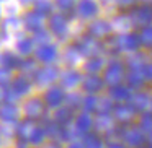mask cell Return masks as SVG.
Instances as JSON below:
<instances>
[{"label":"cell","mask_w":152,"mask_h":148,"mask_svg":"<svg viewBox=\"0 0 152 148\" xmlns=\"http://www.w3.org/2000/svg\"><path fill=\"white\" fill-rule=\"evenodd\" d=\"M44 111H46V104H44V101L39 98L26 99V103H25V106H23L25 116H26V119H31V121H39L44 116Z\"/></svg>","instance_id":"1"},{"label":"cell","mask_w":152,"mask_h":148,"mask_svg":"<svg viewBox=\"0 0 152 148\" xmlns=\"http://www.w3.org/2000/svg\"><path fill=\"white\" fill-rule=\"evenodd\" d=\"M66 99V93L61 86H51L44 93V104L48 108H59Z\"/></svg>","instance_id":"2"},{"label":"cell","mask_w":152,"mask_h":148,"mask_svg":"<svg viewBox=\"0 0 152 148\" xmlns=\"http://www.w3.org/2000/svg\"><path fill=\"white\" fill-rule=\"evenodd\" d=\"M57 77H59V70L56 67H43V69H38V72L34 73V80H36L38 85H49V83L56 82Z\"/></svg>","instance_id":"3"},{"label":"cell","mask_w":152,"mask_h":148,"mask_svg":"<svg viewBox=\"0 0 152 148\" xmlns=\"http://www.w3.org/2000/svg\"><path fill=\"white\" fill-rule=\"evenodd\" d=\"M44 127V130H46V135L51 138L53 142H64V140H67V132H66V127H62V125H59V124H56L54 121H48L46 124L43 125Z\"/></svg>","instance_id":"4"},{"label":"cell","mask_w":152,"mask_h":148,"mask_svg":"<svg viewBox=\"0 0 152 148\" xmlns=\"http://www.w3.org/2000/svg\"><path fill=\"white\" fill-rule=\"evenodd\" d=\"M49 30L57 38H64L67 34V20L64 15L56 13L49 17Z\"/></svg>","instance_id":"5"},{"label":"cell","mask_w":152,"mask_h":148,"mask_svg":"<svg viewBox=\"0 0 152 148\" xmlns=\"http://www.w3.org/2000/svg\"><path fill=\"white\" fill-rule=\"evenodd\" d=\"M123 75H124V69L119 62H111L108 65V69L105 70V82L110 83V85H119V82L123 80Z\"/></svg>","instance_id":"6"},{"label":"cell","mask_w":152,"mask_h":148,"mask_svg":"<svg viewBox=\"0 0 152 148\" xmlns=\"http://www.w3.org/2000/svg\"><path fill=\"white\" fill-rule=\"evenodd\" d=\"M20 119V111L15 106V103H5L0 106V121L8 124H17Z\"/></svg>","instance_id":"7"},{"label":"cell","mask_w":152,"mask_h":148,"mask_svg":"<svg viewBox=\"0 0 152 148\" xmlns=\"http://www.w3.org/2000/svg\"><path fill=\"white\" fill-rule=\"evenodd\" d=\"M56 57H57V49L53 44H41L36 49V59L39 62L51 64L53 60H56Z\"/></svg>","instance_id":"8"},{"label":"cell","mask_w":152,"mask_h":148,"mask_svg":"<svg viewBox=\"0 0 152 148\" xmlns=\"http://www.w3.org/2000/svg\"><path fill=\"white\" fill-rule=\"evenodd\" d=\"M74 119V109L69 108V106H59L56 108V112H54V122L62 127L69 125Z\"/></svg>","instance_id":"9"},{"label":"cell","mask_w":152,"mask_h":148,"mask_svg":"<svg viewBox=\"0 0 152 148\" xmlns=\"http://www.w3.org/2000/svg\"><path fill=\"white\" fill-rule=\"evenodd\" d=\"M23 23L25 28L33 33L43 30V15H39L38 12H30V13H25L23 17Z\"/></svg>","instance_id":"10"},{"label":"cell","mask_w":152,"mask_h":148,"mask_svg":"<svg viewBox=\"0 0 152 148\" xmlns=\"http://www.w3.org/2000/svg\"><path fill=\"white\" fill-rule=\"evenodd\" d=\"M33 129H34V121H31V119H25V121L18 122L17 129H15V135H17L18 140L26 142V143H28Z\"/></svg>","instance_id":"11"},{"label":"cell","mask_w":152,"mask_h":148,"mask_svg":"<svg viewBox=\"0 0 152 148\" xmlns=\"http://www.w3.org/2000/svg\"><path fill=\"white\" fill-rule=\"evenodd\" d=\"M75 47L82 56H95L96 51H98V44L92 38H82L80 41H77Z\"/></svg>","instance_id":"12"},{"label":"cell","mask_w":152,"mask_h":148,"mask_svg":"<svg viewBox=\"0 0 152 148\" xmlns=\"http://www.w3.org/2000/svg\"><path fill=\"white\" fill-rule=\"evenodd\" d=\"M98 13V5L93 0H80L79 2V15L82 18H92Z\"/></svg>","instance_id":"13"},{"label":"cell","mask_w":152,"mask_h":148,"mask_svg":"<svg viewBox=\"0 0 152 148\" xmlns=\"http://www.w3.org/2000/svg\"><path fill=\"white\" fill-rule=\"evenodd\" d=\"M88 31H90V34L95 36V38H103V36H106V34H110L111 26H110V23H106L105 20H96L88 26Z\"/></svg>","instance_id":"14"},{"label":"cell","mask_w":152,"mask_h":148,"mask_svg":"<svg viewBox=\"0 0 152 148\" xmlns=\"http://www.w3.org/2000/svg\"><path fill=\"white\" fill-rule=\"evenodd\" d=\"M46 138H48V135H46V130H44L43 125H34L28 143L34 145V147H39V145H44V140H46Z\"/></svg>","instance_id":"15"},{"label":"cell","mask_w":152,"mask_h":148,"mask_svg":"<svg viewBox=\"0 0 152 148\" xmlns=\"http://www.w3.org/2000/svg\"><path fill=\"white\" fill-rule=\"evenodd\" d=\"M139 44H141V41L136 34H124V36L119 38V46L126 51H136Z\"/></svg>","instance_id":"16"},{"label":"cell","mask_w":152,"mask_h":148,"mask_svg":"<svg viewBox=\"0 0 152 148\" xmlns=\"http://www.w3.org/2000/svg\"><path fill=\"white\" fill-rule=\"evenodd\" d=\"M134 21L137 25H147V23H151L152 21V8L151 7H142V8H139L137 12L134 13Z\"/></svg>","instance_id":"17"},{"label":"cell","mask_w":152,"mask_h":148,"mask_svg":"<svg viewBox=\"0 0 152 148\" xmlns=\"http://www.w3.org/2000/svg\"><path fill=\"white\" fill-rule=\"evenodd\" d=\"M102 86H103V82L98 77H87V78L83 80V90H85L87 93H90V95L100 91Z\"/></svg>","instance_id":"18"},{"label":"cell","mask_w":152,"mask_h":148,"mask_svg":"<svg viewBox=\"0 0 152 148\" xmlns=\"http://www.w3.org/2000/svg\"><path fill=\"white\" fill-rule=\"evenodd\" d=\"M12 88L17 90V91L20 93L21 96L26 95V93L30 91V88H31L30 80H28L26 77H17L15 80H12Z\"/></svg>","instance_id":"19"},{"label":"cell","mask_w":152,"mask_h":148,"mask_svg":"<svg viewBox=\"0 0 152 148\" xmlns=\"http://www.w3.org/2000/svg\"><path fill=\"white\" fill-rule=\"evenodd\" d=\"M92 124H93V121H92V117H90L87 112L85 114H80L79 117L75 119V129L79 132H83V134L92 129Z\"/></svg>","instance_id":"20"},{"label":"cell","mask_w":152,"mask_h":148,"mask_svg":"<svg viewBox=\"0 0 152 148\" xmlns=\"http://www.w3.org/2000/svg\"><path fill=\"white\" fill-rule=\"evenodd\" d=\"M80 82V73L74 72V70H69L62 75V86L64 88H74L75 85H79Z\"/></svg>","instance_id":"21"},{"label":"cell","mask_w":152,"mask_h":148,"mask_svg":"<svg viewBox=\"0 0 152 148\" xmlns=\"http://www.w3.org/2000/svg\"><path fill=\"white\" fill-rule=\"evenodd\" d=\"M103 65H105V62H103L102 57H93L92 56V59H88L85 64V70L90 73H96L103 69Z\"/></svg>","instance_id":"22"},{"label":"cell","mask_w":152,"mask_h":148,"mask_svg":"<svg viewBox=\"0 0 152 148\" xmlns=\"http://www.w3.org/2000/svg\"><path fill=\"white\" fill-rule=\"evenodd\" d=\"M129 96H131V93H129V90L126 88V86H121V85H115L111 88V98L118 99V101H124V99H128Z\"/></svg>","instance_id":"23"},{"label":"cell","mask_w":152,"mask_h":148,"mask_svg":"<svg viewBox=\"0 0 152 148\" xmlns=\"http://www.w3.org/2000/svg\"><path fill=\"white\" fill-rule=\"evenodd\" d=\"M34 12H38L43 17L44 15H51V12H53V2H49V0H36Z\"/></svg>","instance_id":"24"},{"label":"cell","mask_w":152,"mask_h":148,"mask_svg":"<svg viewBox=\"0 0 152 148\" xmlns=\"http://www.w3.org/2000/svg\"><path fill=\"white\" fill-rule=\"evenodd\" d=\"M17 49L21 56H30V54L33 52V41L23 38V39H20L17 43Z\"/></svg>","instance_id":"25"},{"label":"cell","mask_w":152,"mask_h":148,"mask_svg":"<svg viewBox=\"0 0 152 148\" xmlns=\"http://www.w3.org/2000/svg\"><path fill=\"white\" fill-rule=\"evenodd\" d=\"M115 114H116V119H118V121L126 122L132 117V109L129 108V106H116Z\"/></svg>","instance_id":"26"},{"label":"cell","mask_w":152,"mask_h":148,"mask_svg":"<svg viewBox=\"0 0 152 148\" xmlns=\"http://www.w3.org/2000/svg\"><path fill=\"white\" fill-rule=\"evenodd\" d=\"M83 148H102V140L95 134H88L83 138Z\"/></svg>","instance_id":"27"},{"label":"cell","mask_w":152,"mask_h":148,"mask_svg":"<svg viewBox=\"0 0 152 148\" xmlns=\"http://www.w3.org/2000/svg\"><path fill=\"white\" fill-rule=\"evenodd\" d=\"M12 83V70L7 67H0V88H5Z\"/></svg>","instance_id":"28"},{"label":"cell","mask_w":152,"mask_h":148,"mask_svg":"<svg viewBox=\"0 0 152 148\" xmlns=\"http://www.w3.org/2000/svg\"><path fill=\"white\" fill-rule=\"evenodd\" d=\"M144 82V72L142 70H131L129 73V83L132 86H141Z\"/></svg>","instance_id":"29"},{"label":"cell","mask_w":152,"mask_h":148,"mask_svg":"<svg viewBox=\"0 0 152 148\" xmlns=\"http://www.w3.org/2000/svg\"><path fill=\"white\" fill-rule=\"evenodd\" d=\"M142 134L139 130H132V132H129L128 135H126V142H128L129 145H132V147H137V145H141L142 143Z\"/></svg>","instance_id":"30"},{"label":"cell","mask_w":152,"mask_h":148,"mask_svg":"<svg viewBox=\"0 0 152 148\" xmlns=\"http://www.w3.org/2000/svg\"><path fill=\"white\" fill-rule=\"evenodd\" d=\"M4 56H5V67L7 69H18L20 67V59H18L15 54H12V52H4Z\"/></svg>","instance_id":"31"},{"label":"cell","mask_w":152,"mask_h":148,"mask_svg":"<svg viewBox=\"0 0 152 148\" xmlns=\"http://www.w3.org/2000/svg\"><path fill=\"white\" fill-rule=\"evenodd\" d=\"M82 106H83V109H85L87 112H90V111H95V109L98 108V99L95 98V95H88L85 99H83Z\"/></svg>","instance_id":"32"},{"label":"cell","mask_w":152,"mask_h":148,"mask_svg":"<svg viewBox=\"0 0 152 148\" xmlns=\"http://www.w3.org/2000/svg\"><path fill=\"white\" fill-rule=\"evenodd\" d=\"M13 135H15L13 124H8V122H2V124H0V137L12 138Z\"/></svg>","instance_id":"33"},{"label":"cell","mask_w":152,"mask_h":148,"mask_svg":"<svg viewBox=\"0 0 152 148\" xmlns=\"http://www.w3.org/2000/svg\"><path fill=\"white\" fill-rule=\"evenodd\" d=\"M18 69H21V72H23V73H36L38 72L36 64H34L33 60H30V59L20 62V67H18Z\"/></svg>","instance_id":"34"},{"label":"cell","mask_w":152,"mask_h":148,"mask_svg":"<svg viewBox=\"0 0 152 148\" xmlns=\"http://www.w3.org/2000/svg\"><path fill=\"white\" fill-rule=\"evenodd\" d=\"M20 98H21V95L17 91V90L12 88V86H10V88H8L7 91L4 93V99H5L7 103H17Z\"/></svg>","instance_id":"35"},{"label":"cell","mask_w":152,"mask_h":148,"mask_svg":"<svg viewBox=\"0 0 152 148\" xmlns=\"http://www.w3.org/2000/svg\"><path fill=\"white\" fill-rule=\"evenodd\" d=\"M54 4H56V7L59 8V10L67 12L77 4V0H54Z\"/></svg>","instance_id":"36"},{"label":"cell","mask_w":152,"mask_h":148,"mask_svg":"<svg viewBox=\"0 0 152 148\" xmlns=\"http://www.w3.org/2000/svg\"><path fill=\"white\" fill-rule=\"evenodd\" d=\"M132 103H134V108H145L147 106V96L145 95H142V93H139V95H136L134 96V99H132Z\"/></svg>","instance_id":"37"},{"label":"cell","mask_w":152,"mask_h":148,"mask_svg":"<svg viewBox=\"0 0 152 148\" xmlns=\"http://www.w3.org/2000/svg\"><path fill=\"white\" fill-rule=\"evenodd\" d=\"M141 41L145 46H152V28H145L141 34Z\"/></svg>","instance_id":"38"},{"label":"cell","mask_w":152,"mask_h":148,"mask_svg":"<svg viewBox=\"0 0 152 148\" xmlns=\"http://www.w3.org/2000/svg\"><path fill=\"white\" fill-rule=\"evenodd\" d=\"M66 106H69V108H77V106L80 104V98H77L75 95H69V96H66Z\"/></svg>","instance_id":"39"},{"label":"cell","mask_w":152,"mask_h":148,"mask_svg":"<svg viewBox=\"0 0 152 148\" xmlns=\"http://www.w3.org/2000/svg\"><path fill=\"white\" fill-rule=\"evenodd\" d=\"M142 127H144L145 130L152 129V116H144V117H142Z\"/></svg>","instance_id":"40"},{"label":"cell","mask_w":152,"mask_h":148,"mask_svg":"<svg viewBox=\"0 0 152 148\" xmlns=\"http://www.w3.org/2000/svg\"><path fill=\"white\" fill-rule=\"evenodd\" d=\"M36 41H39V43H48V33H44V30L36 31Z\"/></svg>","instance_id":"41"},{"label":"cell","mask_w":152,"mask_h":148,"mask_svg":"<svg viewBox=\"0 0 152 148\" xmlns=\"http://www.w3.org/2000/svg\"><path fill=\"white\" fill-rule=\"evenodd\" d=\"M142 72H144V75L147 77V78H152V65H147Z\"/></svg>","instance_id":"42"},{"label":"cell","mask_w":152,"mask_h":148,"mask_svg":"<svg viewBox=\"0 0 152 148\" xmlns=\"http://www.w3.org/2000/svg\"><path fill=\"white\" fill-rule=\"evenodd\" d=\"M43 148H61V145L57 143V142H51V143H48V145H43Z\"/></svg>","instance_id":"43"},{"label":"cell","mask_w":152,"mask_h":148,"mask_svg":"<svg viewBox=\"0 0 152 148\" xmlns=\"http://www.w3.org/2000/svg\"><path fill=\"white\" fill-rule=\"evenodd\" d=\"M66 148H83V145H80V143H75V142H72V143H69Z\"/></svg>","instance_id":"44"},{"label":"cell","mask_w":152,"mask_h":148,"mask_svg":"<svg viewBox=\"0 0 152 148\" xmlns=\"http://www.w3.org/2000/svg\"><path fill=\"white\" fill-rule=\"evenodd\" d=\"M15 148H28V145H26V142L18 140V143H17V147H15Z\"/></svg>","instance_id":"45"},{"label":"cell","mask_w":152,"mask_h":148,"mask_svg":"<svg viewBox=\"0 0 152 148\" xmlns=\"http://www.w3.org/2000/svg\"><path fill=\"white\" fill-rule=\"evenodd\" d=\"M0 67H5V56L0 54Z\"/></svg>","instance_id":"46"},{"label":"cell","mask_w":152,"mask_h":148,"mask_svg":"<svg viewBox=\"0 0 152 148\" xmlns=\"http://www.w3.org/2000/svg\"><path fill=\"white\" fill-rule=\"evenodd\" d=\"M132 0H119V5H129Z\"/></svg>","instance_id":"47"},{"label":"cell","mask_w":152,"mask_h":148,"mask_svg":"<svg viewBox=\"0 0 152 148\" xmlns=\"http://www.w3.org/2000/svg\"><path fill=\"white\" fill-rule=\"evenodd\" d=\"M108 148H123V147H121V145H110Z\"/></svg>","instance_id":"48"},{"label":"cell","mask_w":152,"mask_h":148,"mask_svg":"<svg viewBox=\"0 0 152 148\" xmlns=\"http://www.w3.org/2000/svg\"><path fill=\"white\" fill-rule=\"evenodd\" d=\"M2 99H4V91L0 90V101H2Z\"/></svg>","instance_id":"49"},{"label":"cell","mask_w":152,"mask_h":148,"mask_svg":"<svg viewBox=\"0 0 152 148\" xmlns=\"http://www.w3.org/2000/svg\"><path fill=\"white\" fill-rule=\"evenodd\" d=\"M21 4H28V2H31V0H20Z\"/></svg>","instance_id":"50"},{"label":"cell","mask_w":152,"mask_h":148,"mask_svg":"<svg viewBox=\"0 0 152 148\" xmlns=\"http://www.w3.org/2000/svg\"><path fill=\"white\" fill-rule=\"evenodd\" d=\"M0 145H2V137H0Z\"/></svg>","instance_id":"51"},{"label":"cell","mask_w":152,"mask_h":148,"mask_svg":"<svg viewBox=\"0 0 152 148\" xmlns=\"http://www.w3.org/2000/svg\"><path fill=\"white\" fill-rule=\"evenodd\" d=\"M151 106H152V101H151Z\"/></svg>","instance_id":"52"}]
</instances>
